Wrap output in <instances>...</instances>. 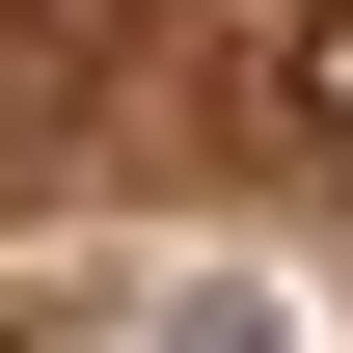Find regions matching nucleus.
<instances>
[{"label":"nucleus","mask_w":353,"mask_h":353,"mask_svg":"<svg viewBox=\"0 0 353 353\" xmlns=\"http://www.w3.org/2000/svg\"><path fill=\"white\" fill-rule=\"evenodd\" d=\"M326 109H353V28H326Z\"/></svg>","instance_id":"nucleus-1"}]
</instances>
